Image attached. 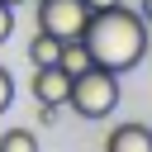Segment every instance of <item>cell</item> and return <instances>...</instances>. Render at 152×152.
<instances>
[{"instance_id":"cell-10","label":"cell","mask_w":152,"mask_h":152,"mask_svg":"<svg viewBox=\"0 0 152 152\" xmlns=\"http://www.w3.org/2000/svg\"><path fill=\"white\" fill-rule=\"evenodd\" d=\"M138 14H142V24L152 28V0H138Z\"/></svg>"},{"instance_id":"cell-5","label":"cell","mask_w":152,"mask_h":152,"mask_svg":"<svg viewBox=\"0 0 152 152\" xmlns=\"http://www.w3.org/2000/svg\"><path fill=\"white\" fill-rule=\"evenodd\" d=\"M104 147L109 152H152V128L147 124H119V128H109V138H104Z\"/></svg>"},{"instance_id":"cell-3","label":"cell","mask_w":152,"mask_h":152,"mask_svg":"<svg viewBox=\"0 0 152 152\" xmlns=\"http://www.w3.org/2000/svg\"><path fill=\"white\" fill-rule=\"evenodd\" d=\"M90 10L86 0H38V28L52 38H81Z\"/></svg>"},{"instance_id":"cell-14","label":"cell","mask_w":152,"mask_h":152,"mask_svg":"<svg viewBox=\"0 0 152 152\" xmlns=\"http://www.w3.org/2000/svg\"><path fill=\"white\" fill-rule=\"evenodd\" d=\"M147 52H152V43H147Z\"/></svg>"},{"instance_id":"cell-12","label":"cell","mask_w":152,"mask_h":152,"mask_svg":"<svg viewBox=\"0 0 152 152\" xmlns=\"http://www.w3.org/2000/svg\"><path fill=\"white\" fill-rule=\"evenodd\" d=\"M5 5H28V0H5Z\"/></svg>"},{"instance_id":"cell-13","label":"cell","mask_w":152,"mask_h":152,"mask_svg":"<svg viewBox=\"0 0 152 152\" xmlns=\"http://www.w3.org/2000/svg\"><path fill=\"white\" fill-rule=\"evenodd\" d=\"M28 5H38V0H28Z\"/></svg>"},{"instance_id":"cell-9","label":"cell","mask_w":152,"mask_h":152,"mask_svg":"<svg viewBox=\"0 0 152 152\" xmlns=\"http://www.w3.org/2000/svg\"><path fill=\"white\" fill-rule=\"evenodd\" d=\"M10 33H14V5H5V0H0V43H5Z\"/></svg>"},{"instance_id":"cell-7","label":"cell","mask_w":152,"mask_h":152,"mask_svg":"<svg viewBox=\"0 0 152 152\" xmlns=\"http://www.w3.org/2000/svg\"><path fill=\"white\" fill-rule=\"evenodd\" d=\"M33 147H38V138L28 128H5L0 133V152H33Z\"/></svg>"},{"instance_id":"cell-6","label":"cell","mask_w":152,"mask_h":152,"mask_svg":"<svg viewBox=\"0 0 152 152\" xmlns=\"http://www.w3.org/2000/svg\"><path fill=\"white\" fill-rule=\"evenodd\" d=\"M57 52H62V38H52V33H33V43H28V62L33 66H52L57 62Z\"/></svg>"},{"instance_id":"cell-11","label":"cell","mask_w":152,"mask_h":152,"mask_svg":"<svg viewBox=\"0 0 152 152\" xmlns=\"http://www.w3.org/2000/svg\"><path fill=\"white\" fill-rule=\"evenodd\" d=\"M109 5H119V0H86V10H109Z\"/></svg>"},{"instance_id":"cell-4","label":"cell","mask_w":152,"mask_h":152,"mask_svg":"<svg viewBox=\"0 0 152 152\" xmlns=\"http://www.w3.org/2000/svg\"><path fill=\"white\" fill-rule=\"evenodd\" d=\"M28 90H33L38 104L62 109V104H66V90H71V76H66L57 62H52V66H33V86H28Z\"/></svg>"},{"instance_id":"cell-2","label":"cell","mask_w":152,"mask_h":152,"mask_svg":"<svg viewBox=\"0 0 152 152\" xmlns=\"http://www.w3.org/2000/svg\"><path fill=\"white\" fill-rule=\"evenodd\" d=\"M66 109H76L81 119H104V114H114V109H119V76L90 62L86 71L71 76Z\"/></svg>"},{"instance_id":"cell-1","label":"cell","mask_w":152,"mask_h":152,"mask_svg":"<svg viewBox=\"0 0 152 152\" xmlns=\"http://www.w3.org/2000/svg\"><path fill=\"white\" fill-rule=\"evenodd\" d=\"M81 43H86V52H90L95 66L124 76V71H133V66L147 57V43H152V38H147L142 14H138V10H124V0H119V5H109V10H90L86 28H81Z\"/></svg>"},{"instance_id":"cell-8","label":"cell","mask_w":152,"mask_h":152,"mask_svg":"<svg viewBox=\"0 0 152 152\" xmlns=\"http://www.w3.org/2000/svg\"><path fill=\"white\" fill-rule=\"evenodd\" d=\"M10 100H14V76H10L5 66H0V114L10 109Z\"/></svg>"}]
</instances>
